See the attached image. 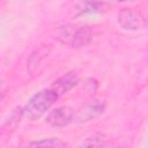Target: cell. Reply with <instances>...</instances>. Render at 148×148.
<instances>
[{"label": "cell", "instance_id": "cell-1", "mask_svg": "<svg viewBox=\"0 0 148 148\" xmlns=\"http://www.w3.org/2000/svg\"><path fill=\"white\" fill-rule=\"evenodd\" d=\"M53 38L62 45L72 49H81L87 46L92 39L91 28L88 25L64 24L57 27L53 31Z\"/></svg>", "mask_w": 148, "mask_h": 148}, {"label": "cell", "instance_id": "cell-2", "mask_svg": "<svg viewBox=\"0 0 148 148\" xmlns=\"http://www.w3.org/2000/svg\"><path fill=\"white\" fill-rule=\"evenodd\" d=\"M58 98L59 95L52 88L39 90L35 95H32L24 105V117L30 120L39 119L51 109V106L57 102Z\"/></svg>", "mask_w": 148, "mask_h": 148}, {"label": "cell", "instance_id": "cell-3", "mask_svg": "<svg viewBox=\"0 0 148 148\" xmlns=\"http://www.w3.org/2000/svg\"><path fill=\"white\" fill-rule=\"evenodd\" d=\"M109 9V3L103 0H80L69 9V16L79 18L84 15L104 14Z\"/></svg>", "mask_w": 148, "mask_h": 148}, {"label": "cell", "instance_id": "cell-4", "mask_svg": "<svg viewBox=\"0 0 148 148\" xmlns=\"http://www.w3.org/2000/svg\"><path fill=\"white\" fill-rule=\"evenodd\" d=\"M105 108H106V104L103 99H99V98L91 99L88 103L83 104L74 113L73 121L76 124H84L90 120H94L101 114H103V112L105 111Z\"/></svg>", "mask_w": 148, "mask_h": 148}, {"label": "cell", "instance_id": "cell-5", "mask_svg": "<svg viewBox=\"0 0 148 148\" xmlns=\"http://www.w3.org/2000/svg\"><path fill=\"white\" fill-rule=\"evenodd\" d=\"M118 23L125 30L135 31L145 28L147 25V20L139 10L133 8H123L118 13Z\"/></svg>", "mask_w": 148, "mask_h": 148}, {"label": "cell", "instance_id": "cell-6", "mask_svg": "<svg viewBox=\"0 0 148 148\" xmlns=\"http://www.w3.org/2000/svg\"><path fill=\"white\" fill-rule=\"evenodd\" d=\"M51 47L50 45H42L36 49L29 57L27 61V71L31 76L39 75V73L44 69L46 58L50 56Z\"/></svg>", "mask_w": 148, "mask_h": 148}, {"label": "cell", "instance_id": "cell-7", "mask_svg": "<svg viewBox=\"0 0 148 148\" xmlns=\"http://www.w3.org/2000/svg\"><path fill=\"white\" fill-rule=\"evenodd\" d=\"M73 117H74L73 110L69 106L64 105L50 111L49 114L46 116V123L53 127H65L71 121H73Z\"/></svg>", "mask_w": 148, "mask_h": 148}, {"label": "cell", "instance_id": "cell-8", "mask_svg": "<svg viewBox=\"0 0 148 148\" xmlns=\"http://www.w3.org/2000/svg\"><path fill=\"white\" fill-rule=\"evenodd\" d=\"M80 81V76L75 71H69L67 73H65L64 75H61L60 77H58L51 86V88L59 95H64L66 92H68L71 89H73Z\"/></svg>", "mask_w": 148, "mask_h": 148}, {"label": "cell", "instance_id": "cell-9", "mask_svg": "<svg viewBox=\"0 0 148 148\" xmlns=\"http://www.w3.org/2000/svg\"><path fill=\"white\" fill-rule=\"evenodd\" d=\"M23 116H24L23 108H21V106L15 108L10 112V114L8 116V118L5 119V121H3L2 126H1L2 132H5V131H9V132L10 131H14L16 128V126L20 124V121H21V119H22Z\"/></svg>", "mask_w": 148, "mask_h": 148}, {"label": "cell", "instance_id": "cell-10", "mask_svg": "<svg viewBox=\"0 0 148 148\" xmlns=\"http://www.w3.org/2000/svg\"><path fill=\"white\" fill-rule=\"evenodd\" d=\"M81 147H109L112 146V141L108 139L104 134H94L89 138H87L82 143Z\"/></svg>", "mask_w": 148, "mask_h": 148}, {"label": "cell", "instance_id": "cell-11", "mask_svg": "<svg viewBox=\"0 0 148 148\" xmlns=\"http://www.w3.org/2000/svg\"><path fill=\"white\" fill-rule=\"evenodd\" d=\"M31 147H56V148H61V147H67L68 145L62 141L59 138H45V139H39L31 141L29 143Z\"/></svg>", "mask_w": 148, "mask_h": 148}, {"label": "cell", "instance_id": "cell-12", "mask_svg": "<svg viewBox=\"0 0 148 148\" xmlns=\"http://www.w3.org/2000/svg\"><path fill=\"white\" fill-rule=\"evenodd\" d=\"M111 2H116V3H120V2H126V1H131V0H109Z\"/></svg>", "mask_w": 148, "mask_h": 148}]
</instances>
